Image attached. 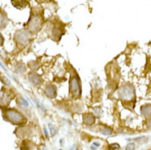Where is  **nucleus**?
<instances>
[{"mask_svg": "<svg viewBox=\"0 0 151 150\" xmlns=\"http://www.w3.org/2000/svg\"><path fill=\"white\" fill-rule=\"evenodd\" d=\"M119 148H120V146L117 144H110L109 145L110 149H118Z\"/></svg>", "mask_w": 151, "mask_h": 150, "instance_id": "obj_18", "label": "nucleus"}, {"mask_svg": "<svg viewBox=\"0 0 151 150\" xmlns=\"http://www.w3.org/2000/svg\"><path fill=\"white\" fill-rule=\"evenodd\" d=\"M4 39L3 37L2 34L0 33V46H3L4 45Z\"/></svg>", "mask_w": 151, "mask_h": 150, "instance_id": "obj_21", "label": "nucleus"}, {"mask_svg": "<svg viewBox=\"0 0 151 150\" xmlns=\"http://www.w3.org/2000/svg\"><path fill=\"white\" fill-rule=\"evenodd\" d=\"M49 131H50V133H51V135L54 136V135H56L57 133V129L56 127L52 125V124H49Z\"/></svg>", "mask_w": 151, "mask_h": 150, "instance_id": "obj_16", "label": "nucleus"}, {"mask_svg": "<svg viewBox=\"0 0 151 150\" xmlns=\"http://www.w3.org/2000/svg\"><path fill=\"white\" fill-rule=\"evenodd\" d=\"M16 44L21 48H25L30 41V32L26 30H19L15 33Z\"/></svg>", "mask_w": 151, "mask_h": 150, "instance_id": "obj_4", "label": "nucleus"}, {"mask_svg": "<svg viewBox=\"0 0 151 150\" xmlns=\"http://www.w3.org/2000/svg\"><path fill=\"white\" fill-rule=\"evenodd\" d=\"M94 113H95V115H97V116H100V115H101V113H102L101 110H100L99 108L94 109Z\"/></svg>", "mask_w": 151, "mask_h": 150, "instance_id": "obj_20", "label": "nucleus"}, {"mask_svg": "<svg viewBox=\"0 0 151 150\" xmlns=\"http://www.w3.org/2000/svg\"><path fill=\"white\" fill-rule=\"evenodd\" d=\"M118 95L123 101H132L135 98V89L130 84L124 85L118 91Z\"/></svg>", "mask_w": 151, "mask_h": 150, "instance_id": "obj_2", "label": "nucleus"}, {"mask_svg": "<svg viewBox=\"0 0 151 150\" xmlns=\"http://www.w3.org/2000/svg\"><path fill=\"white\" fill-rule=\"evenodd\" d=\"M28 80L32 85H34L35 86H40L43 82L42 78L40 75L36 74L35 72H30L28 74Z\"/></svg>", "mask_w": 151, "mask_h": 150, "instance_id": "obj_7", "label": "nucleus"}, {"mask_svg": "<svg viewBox=\"0 0 151 150\" xmlns=\"http://www.w3.org/2000/svg\"><path fill=\"white\" fill-rule=\"evenodd\" d=\"M140 113L145 117H150L151 116V104H145L141 107Z\"/></svg>", "mask_w": 151, "mask_h": 150, "instance_id": "obj_10", "label": "nucleus"}, {"mask_svg": "<svg viewBox=\"0 0 151 150\" xmlns=\"http://www.w3.org/2000/svg\"><path fill=\"white\" fill-rule=\"evenodd\" d=\"M147 126H149V127L151 128V119L150 120H149V121L147 122Z\"/></svg>", "mask_w": 151, "mask_h": 150, "instance_id": "obj_22", "label": "nucleus"}, {"mask_svg": "<svg viewBox=\"0 0 151 150\" xmlns=\"http://www.w3.org/2000/svg\"><path fill=\"white\" fill-rule=\"evenodd\" d=\"M70 92L74 98H79L81 94V84L76 76H72L70 80Z\"/></svg>", "mask_w": 151, "mask_h": 150, "instance_id": "obj_6", "label": "nucleus"}, {"mask_svg": "<svg viewBox=\"0 0 151 150\" xmlns=\"http://www.w3.org/2000/svg\"><path fill=\"white\" fill-rule=\"evenodd\" d=\"M1 80H2V81H3V83H4L5 85H10V81H9V80L7 78V77H5V76H2L1 77Z\"/></svg>", "mask_w": 151, "mask_h": 150, "instance_id": "obj_17", "label": "nucleus"}, {"mask_svg": "<svg viewBox=\"0 0 151 150\" xmlns=\"http://www.w3.org/2000/svg\"><path fill=\"white\" fill-rule=\"evenodd\" d=\"M8 23V18L4 12L0 11V29H4L7 26Z\"/></svg>", "mask_w": 151, "mask_h": 150, "instance_id": "obj_12", "label": "nucleus"}, {"mask_svg": "<svg viewBox=\"0 0 151 150\" xmlns=\"http://www.w3.org/2000/svg\"><path fill=\"white\" fill-rule=\"evenodd\" d=\"M45 93L49 98H53L56 97V88L52 85H47L45 90Z\"/></svg>", "mask_w": 151, "mask_h": 150, "instance_id": "obj_8", "label": "nucleus"}, {"mask_svg": "<svg viewBox=\"0 0 151 150\" xmlns=\"http://www.w3.org/2000/svg\"><path fill=\"white\" fill-rule=\"evenodd\" d=\"M101 133H102L103 135H109L112 134V132H113V131H112V129L111 128H109V127H104L103 129H101Z\"/></svg>", "mask_w": 151, "mask_h": 150, "instance_id": "obj_15", "label": "nucleus"}, {"mask_svg": "<svg viewBox=\"0 0 151 150\" xmlns=\"http://www.w3.org/2000/svg\"><path fill=\"white\" fill-rule=\"evenodd\" d=\"M43 19L40 16L31 14L28 22V31L32 34H36L41 30Z\"/></svg>", "mask_w": 151, "mask_h": 150, "instance_id": "obj_3", "label": "nucleus"}, {"mask_svg": "<svg viewBox=\"0 0 151 150\" xmlns=\"http://www.w3.org/2000/svg\"><path fill=\"white\" fill-rule=\"evenodd\" d=\"M135 148H136V145H135V144H129L127 146L126 148V149H135Z\"/></svg>", "mask_w": 151, "mask_h": 150, "instance_id": "obj_19", "label": "nucleus"}, {"mask_svg": "<svg viewBox=\"0 0 151 150\" xmlns=\"http://www.w3.org/2000/svg\"><path fill=\"white\" fill-rule=\"evenodd\" d=\"M17 103L19 105L21 106L22 108H27L28 107V102L23 98L22 97H18L17 98Z\"/></svg>", "mask_w": 151, "mask_h": 150, "instance_id": "obj_14", "label": "nucleus"}, {"mask_svg": "<svg viewBox=\"0 0 151 150\" xmlns=\"http://www.w3.org/2000/svg\"><path fill=\"white\" fill-rule=\"evenodd\" d=\"M14 96L15 95L12 90L3 88L0 90V106L7 107L9 105L12 100L14 98Z\"/></svg>", "mask_w": 151, "mask_h": 150, "instance_id": "obj_5", "label": "nucleus"}, {"mask_svg": "<svg viewBox=\"0 0 151 150\" xmlns=\"http://www.w3.org/2000/svg\"><path fill=\"white\" fill-rule=\"evenodd\" d=\"M12 5L17 8H26L28 4V0H12Z\"/></svg>", "mask_w": 151, "mask_h": 150, "instance_id": "obj_9", "label": "nucleus"}, {"mask_svg": "<svg viewBox=\"0 0 151 150\" xmlns=\"http://www.w3.org/2000/svg\"><path fill=\"white\" fill-rule=\"evenodd\" d=\"M27 71L26 66L22 63H17L14 66V71L17 73H24Z\"/></svg>", "mask_w": 151, "mask_h": 150, "instance_id": "obj_13", "label": "nucleus"}, {"mask_svg": "<svg viewBox=\"0 0 151 150\" xmlns=\"http://www.w3.org/2000/svg\"><path fill=\"white\" fill-rule=\"evenodd\" d=\"M83 121L84 123L91 126L92 124H94V122L95 121V117H94V115H92L91 113H89V114H85L83 116Z\"/></svg>", "mask_w": 151, "mask_h": 150, "instance_id": "obj_11", "label": "nucleus"}, {"mask_svg": "<svg viewBox=\"0 0 151 150\" xmlns=\"http://www.w3.org/2000/svg\"><path fill=\"white\" fill-rule=\"evenodd\" d=\"M2 111L4 119L13 125H24L27 123V118L17 109L2 107Z\"/></svg>", "mask_w": 151, "mask_h": 150, "instance_id": "obj_1", "label": "nucleus"}]
</instances>
